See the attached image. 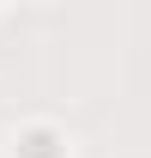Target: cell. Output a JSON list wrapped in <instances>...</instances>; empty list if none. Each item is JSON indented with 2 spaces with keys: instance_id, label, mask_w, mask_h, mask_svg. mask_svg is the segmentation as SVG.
Listing matches in <instances>:
<instances>
[{
  "instance_id": "1",
  "label": "cell",
  "mask_w": 151,
  "mask_h": 158,
  "mask_svg": "<svg viewBox=\"0 0 151 158\" xmlns=\"http://www.w3.org/2000/svg\"><path fill=\"white\" fill-rule=\"evenodd\" d=\"M18 158H67V146H60L55 128H24L18 134Z\"/></svg>"
}]
</instances>
